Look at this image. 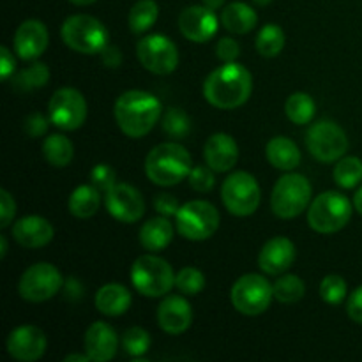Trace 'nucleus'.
I'll return each mask as SVG.
<instances>
[{"label": "nucleus", "mask_w": 362, "mask_h": 362, "mask_svg": "<svg viewBox=\"0 0 362 362\" xmlns=\"http://www.w3.org/2000/svg\"><path fill=\"white\" fill-rule=\"evenodd\" d=\"M16 212V202L11 197L9 191L0 189V228H7L11 225Z\"/></svg>", "instance_id": "37998d69"}, {"label": "nucleus", "mask_w": 362, "mask_h": 362, "mask_svg": "<svg viewBox=\"0 0 362 362\" xmlns=\"http://www.w3.org/2000/svg\"><path fill=\"white\" fill-rule=\"evenodd\" d=\"M354 207H356V211L362 216V187L357 191L356 197H354Z\"/></svg>", "instance_id": "603ef678"}, {"label": "nucleus", "mask_w": 362, "mask_h": 362, "mask_svg": "<svg viewBox=\"0 0 362 362\" xmlns=\"http://www.w3.org/2000/svg\"><path fill=\"white\" fill-rule=\"evenodd\" d=\"M346 292H349V288H346V281L341 278V276L331 274V276H325V278L322 279L320 297L325 300V303L331 304V306H338V304H341L343 300H345Z\"/></svg>", "instance_id": "58836bf2"}, {"label": "nucleus", "mask_w": 362, "mask_h": 362, "mask_svg": "<svg viewBox=\"0 0 362 362\" xmlns=\"http://www.w3.org/2000/svg\"><path fill=\"white\" fill-rule=\"evenodd\" d=\"M274 290V299H278L283 304H293L300 300L306 293V285L299 276L293 274H281L278 281L272 285Z\"/></svg>", "instance_id": "72a5a7b5"}, {"label": "nucleus", "mask_w": 362, "mask_h": 362, "mask_svg": "<svg viewBox=\"0 0 362 362\" xmlns=\"http://www.w3.org/2000/svg\"><path fill=\"white\" fill-rule=\"evenodd\" d=\"M103 57V64L106 67H119L120 62H122V53L117 46H106L105 49L101 52Z\"/></svg>", "instance_id": "09e8293b"}, {"label": "nucleus", "mask_w": 362, "mask_h": 362, "mask_svg": "<svg viewBox=\"0 0 362 362\" xmlns=\"http://www.w3.org/2000/svg\"><path fill=\"white\" fill-rule=\"evenodd\" d=\"M177 230L187 240H207L219 228V212L205 200H193L180 205L175 216Z\"/></svg>", "instance_id": "6e6552de"}, {"label": "nucleus", "mask_w": 362, "mask_h": 362, "mask_svg": "<svg viewBox=\"0 0 362 362\" xmlns=\"http://www.w3.org/2000/svg\"><path fill=\"white\" fill-rule=\"evenodd\" d=\"M131 306L129 290L119 283L101 286L95 293V308L106 317H120Z\"/></svg>", "instance_id": "b1692460"}, {"label": "nucleus", "mask_w": 362, "mask_h": 362, "mask_svg": "<svg viewBox=\"0 0 362 362\" xmlns=\"http://www.w3.org/2000/svg\"><path fill=\"white\" fill-rule=\"evenodd\" d=\"M163 131L173 140H182L191 133V120L187 113L179 108H170L163 115Z\"/></svg>", "instance_id": "c9c22d12"}, {"label": "nucleus", "mask_w": 362, "mask_h": 362, "mask_svg": "<svg viewBox=\"0 0 362 362\" xmlns=\"http://www.w3.org/2000/svg\"><path fill=\"white\" fill-rule=\"evenodd\" d=\"M85 352L94 362H106L113 359L119 346V338L113 327L106 322H95L85 332Z\"/></svg>", "instance_id": "5701e85b"}, {"label": "nucleus", "mask_w": 362, "mask_h": 362, "mask_svg": "<svg viewBox=\"0 0 362 362\" xmlns=\"http://www.w3.org/2000/svg\"><path fill=\"white\" fill-rule=\"evenodd\" d=\"M131 283L145 297H163L175 286L172 265L156 255H141L131 267Z\"/></svg>", "instance_id": "423d86ee"}, {"label": "nucleus", "mask_w": 362, "mask_h": 362, "mask_svg": "<svg viewBox=\"0 0 362 362\" xmlns=\"http://www.w3.org/2000/svg\"><path fill=\"white\" fill-rule=\"evenodd\" d=\"M159 327L172 336L182 334L193 322L191 304L180 296H170L158 308Z\"/></svg>", "instance_id": "aec40b11"}, {"label": "nucleus", "mask_w": 362, "mask_h": 362, "mask_svg": "<svg viewBox=\"0 0 362 362\" xmlns=\"http://www.w3.org/2000/svg\"><path fill=\"white\" fill-rule=\"evenodd\" d=\"M218 16L214 11L202 6H189L180 13L179 16V30L186 39L193 42H207L212 35H216L219 27Z\"/></svg>", "instance_id": "dca6fc26"}, {"label": "nucleus", "mask_w": 362, "mask_h": 362, "mask_svg": "<svg viewBox=\"0 0 362 362\" xmlns=\"http://www.w3.org/2000/svg\"><path fill=\"white\" fill-rule=\"evenodd\" d=\"M346 313L356 324L362 325V285L352 292L346 303Z\"/></svg>", "instance_id": "49530a36"}, {"label": "nucleus", "mask_w": 362, "mask_h": 362, "mask_svg": "<svg viewBox=\"0 0 362 362\" xmlns=\"http://www.w3.org/2000/svg\"><path fill=\"white\" fill-rule=\"evenodd\" d=\"M216 55L221 62H235L240 55L239 42L233 37H221L216 45Z\"/></svg>", "instance_id": "79ce46f5"}, {"label": "nucleus", "mask_w": 362, "mask_h": 362, "mask_svg": "<svg viewBox=\"0 0 362 362\" xmlns=\"http://www.w3.org/2000/svg\"><path fill=\"white\" fill-rule=\"evenodd\" d=\"M62 283V274L55 265L39 262L21 274L18 292L28 303H45L60 292Z\"/></svg>", "instance_id": "f8f14e48"}, {"label": "nucleus", "mask_w": 362, "mask_h": 362, "mask_svg": "<svg viewBox=\"0 0 362 362\" xmlns=\"http://www.w3.org/2000/svg\"><path fill=\"white\" fill-rule=\"evenodd\" d=\"M175 286L184 296H197L205 288V278L198 269L184 267L175 274Z\"/></svg>", "instance_id": "4c0bfd02"}, {"label": "nucleus", "mask_w": 362, "mask_h": 362, "mask_svg": "<svg viewBox=\"0 0 362 362\" xmlns=\"http://www.w3.org/2000/svg\"><path fill=\"white\" fill-rule=\"evenodd\" d=\"M122 349L131 357L145 356L151 349V336L141 327L127 329L122 336Z\"/></svg>", "instance_id": "e433bc0d"}, {"label": "nucleus", "mask_w": 362, "mask_h": 362, "mask_svg": "<svg viewBox=\"0 0 362 362\" xmlns=\"http://www.w3.org/2000/svg\"><path fill=\"white\" fill-rule=\"evenodd\" d=\"M23 129L30 138H39L48 131V120H46L41 113H30V115L25 119Z\"/></svg>", "instance_id": "a18cd8bd"}, {"label": "nucleus", "mask_w": 362, "mask_h": 362, "mask_svg": "<svg viewBox=\"0 0 362 362\" xmlns=\"http://www.w3.org/2000/svg\"><path fill=\"white\" fill-rule=\"evenodd\" d=\"M173 239V226L166 216L152 218L141 226L140 244L151 253L163 251Z\"/></svg>", "instance_id": "a878e982"}, {"label": "nucleus", "mask_w": 362, "mask_h": 362, "mask_svg": "<svg viewBox=\"0 0 362 362\" xmlns=\"http://www.w3.org/2000/svg\"><path fill=\"white\" fill-rule=\"evenodd\" d=\"M99 189L92 184V186H78L76 189L71 193L69 197V212L78 219H88L99 211Z\"/></svg>", "instance_id": "cd10ccee"}, {"label": "nucleus", "mask_w": 362, "mask_h": 362, "mask_svg": "<svg viewBox=\"0 0 362 362\" xmlns=\"http://www.w3.org/2000/svg\"><path fill=\"white\" fill-rule=\"evenodd\" d=\"M49 80V69L41 62H34L32 66H28L27 69L20 71V73L14 76V87L21 92L34 90V88L42 87V85L48 83Z\"/></svg>", "instance_id": "f704fd0d"}, {"label": "nucleus", "mask_w": 362, "mask_h": 362, "mask_svg": "<svg viewBox=\"0 0 362 362\" xmlns=\"http://www.w3.org/2000/svg\"><path fill=\"white\" fill-rule=\"evenodd\" d=\"M296 262V246L286 237H274L267 240L258 255V265L265 274L281 276Z\"/></svg>", "instance_id": "6ab92c4d"}, {"label": "nucleus", "mask_w": 362, "mask_h": 362, "mask_svg": "<svg viewBox=\"0 0 362 362\" xmlns=\"http://www.w3.org/2000/svg\"><path fill=\"white\" fill-rule=\"evenodd\" d=\"M90 179H92V184H94L98 189L101 191H108L110 187L115 184V170L112 168V166L108 165H95L94 170L90 172Z\"/></svg>", "instance_id": "a19ab883"}, {"label": "nucleus", "mask_w": 362, "mask_h": 362, "mask_svg": "<svg viewBox=\"0 0 362 362\" xmlns=\"http://www.w3.org/2000/svg\"><path fill=\"white\" fill-rule=\"evenodd\" d=\"M253 78L244 66L226 62L212 71L204 83V95L209 105L219 110H235L250 99Z\"/></svg>", "instance_id": "f257e3e1"}, {"label": "nucleus", "mask_w": 362, "mask_h": 362, "mask_svg": "<svg viewBox=\"0 0 362 362\" xmlns=\"http://www.w3.org/2000/svg\"><path fill=\"white\" fill-rule=\"evenodd\" d=\"M204 156L205 163L214 172H230L239 161V147L230 134L216 133L205 144Z\"/></svg>", "instance_id": "412c9836"}, {"label": "nucleus", "mask_w": 362, "mask_h": 362, "mask_svg": "<svg viewBox=\"0 0 362 362\" xmlns=\"http://www.w3.org/2000/svg\"><path fill=\"white\" fill-rule=\"evenodd\" d=\"M285 112L286 117L293 124L304 126V124H308L315 117L317 106H315L313 98L310 94H306V92H296V94H292L286 99Z\"/></svg>", "instance_id": "7c9ffc66"}, {"label": "nucleus", "mask_w": 362, "mask_h": 362, "mask_svg": "<svg viewBox=\"0 0 362 362\" xmlns=\"http://www.w3.org/2000/svg\"><path fill=\"white\" fill-rule=\"evenodd\" d=\"M7 352L20 362H34L46 352L45 332L34 325H20L7 338Z\"/></svg>", "instance_id": "f3484780"}, {"label": "nucleus", "mask_w": 362, "mask_h": 362, "mask_svg": "<svg viewBox=\"0 0 362 362\" xmlns=\"http://www.w3.org/2000/svg\"><path fill=\"white\" fill-rule=\"evenodd\" d=\"M90 361V357L87 356V354H71V356H67L64 362H88Z\"/></svg>", "instance_id": "8fccbe9b"}, {"label": "nucleus", "mask_w": 362, "mask_h": 362, "mask_svg": "<svg viewBox=\"0 0 362 362\" xmlns=\"http://www.w3.org/2000/svg\"><path fill=\"white\" fill-rule=\"evenodd\" d=\"M311 184L300 173H286L276 182L271 194V207L278 218L292 219L310 207Z\"/></svg>", "instance_id": "0eeeda50"}, {"label": "nucleus", "mask_w": 362, "mask_h": 362, "mask_svg": "<svg viewBox=\"0 0 362 362\" xmlns=\"http://www.w3.org/2000/svg\"><path fill=\"white\" fill-rule=\"evenodd\" d=\"M283 48H285V32L281 27L269 23L258 32L257 49L262 57L272 59V57L279 55Z\"/></svg>", "instance_id": "2f4dec72"}, {"label": "nucleus", "mask_w": 362, "mask_h": 362, "mask_svg": "<svg viewBox=\"0 0 362 362\" xmlns=\"http://www.w3.org/2000/svg\"><path fill=\"white\" fill-rule=\"evenodd\" d=\"M158 16L159 7L156 4V0H138L131 7L127 23H129L131 32H134V34H144V32H147L156 23Z\"/></svg>", "instance_id": "c756f323"}, {"label": "nucleus", "mask_w": 362, "mask_h": 362, "mask_svg": "<svg viewBox=\"0 0 362 362\" xmlns=\"http://www.w3.org/2000/svg\"><path fill=\"white\" fill-rule=\"evenodd\" d=\"M6 253H7V240L6 237L0 235V258L6 257Z\"/></svg>", "instance_id": "864d4df0"}, {"label": "nucleus", "mask_w": 362, "mask_h": 362, "mask_svg": "<svg viewBox=\"0 0 362 362\" xmlns=\"http://www.w3.org/2000/svg\"><path fill=\"white\" fill-rule=\"evenodd\" d=\"M272 297H274L272 285L260 274L240 276L230 293L233 308L247 317H257L267 311Z\"/></svg>", "instance_id": "9d476101"}, {"label": "nucleus", "mask_w": 362, "mask_h": 362, "mask_svg": "<svg viewBox=\"0 0 362 362\" xmlns=\"http://www.w3.org/2000/svg\"><path fill=\"white\" fill-rule=\"evenodd\" d=\"M14 66H16V62H14L13 53L9 52V48L2 46L0 48V74H2V80H9L11 74L14 73Z\"/></svg>", "instance_id": "de8ad7c7"}, {"label": "nucleus", "mask_w": 362, "mask_h": 362, "mask_svg": "<svg viewBox=\"0 0 362 362\" xmlns=\"http://www.w3.org/2000/svg\"><path fill=\"white\" fill-rule=\"evenodd\" d=\"M193 170L189 152L179 144H161L148 152L145 159V173L148 180L161 187L175 186L187 179Z\"/></svg>", "instance_id": "7ed1b4c3"}, {"label": "nucleus", "mask_w": 362, "mask_h": 362, "mask_svg": "<svg viewBox=\"0 0 362 362\" xmlns=\"http://www.w3.org/2000/svg\"><path fill=\"white\" fill-rule=\"evenodd\" d=\"M265 156L274 168L283 170V172H292L300 163V152L296 141L286 136L272 138L265 148Z\"/></svg>", "instance_id": "bb28decb"}, {"label": "nucleus", "mask_w": 362, "mask_h": 362, "mask_svg": "<svg viewBox=\"0 0 362 362\" xmlns=\"http://www.w3.org/2000/svg\"><path fill=\"white\" fill-rule=\"evenodd\" d=\"M334 182L343 189H352L362 180V161L356 156L341 158L334 166Z\"/></svg>", "instance_id": "473e14b6"}, {"label": "nucleus", "mask_w": 362, "mask_h": 362, "mask_svg": "<svg viewBox=\"0 0 362 362\" xmlns=\"http://www.w3.org/2000/svg\"><path fill=\"white\" fill-rule=\"evenodd\" d=\"M106 211L110 216L120 223H136L140 221L145 212V202L140 191L133 187L131 184H113L106 191Z\"/></svg>", "instance_id": "2eb2a0df"}, {"label": "nucleus", "mask_w": 362, "mask_h": 362, "mask_svg": "<svg viewBox=\"0 0 362 362\" xmlns=\"http://www.w3.org/2000/svg\"><path fill=\"white\" fill-rule=\"evenodd\" d=\"M214 170L211 168V166H193V170H191L189 177H187V180H189V186L193 187L194 191H198V193H209V191L214 187Z\"/></svg>", "instance_id": "ea45409f"}, {"label": "nucleus", "mask_w": 362, "mask_h": 362, "mask_svg": "<svg viewBox=\"0 0 362 362\" xmlns=\"http://www.w3.org/2000/svg\"><path fill=\"white\" fill-rule=\"evenodd\" d=\"M71 4H74V6H90V4L98 2V0H69Z\"/></svg>", "instance_id": "5fc2aeb1"}, {"label": "nucleus", "mask_w": 362, "mask_h": 362, "mask_svg": "<svg viewBox=\"0 0 362 362\" xmlns=\"http://www.w3.org/2000/svg\"><path fill=\"white\" fill-rule=\"evenodd\" d=\"M64 42L73 52L95 55L108 46V30L98 18L90 14H73L62 23Z\"/></svg>", "instance_id": "20e7f679"}, {"label": "nucleus", "mask_w": 362, "mask_h": 362, "mask_svg": "<svg viewBox=\"0 0 362 362\" xmlns=\"http://www.w3.org/2000/svg\"><path fill=\"white\" fill-rule=\"evenodd\" d=\"M49 122L59 129L74 131L87 119V101L83 94L73 87H62L52 95L48 103Z\"/></svg>", "instance_id": "4468645a"}, {"label": "nucleus", "mask_w": 362, "mask_h": 362, "mask_svg": "<svg viewBox=\"0 0 362 362\" xmlns=\"http://www.w3.org/2000/svg\"><path fill=\"white\" fill-rule=\"evenodd\" d=\"M204 2L205 7H209V9L216 11V9H223L225 7V0H202Z\"/></svg>", "instance_id": "3c124183"}, {"label": "nucleus", "mask_w": 362, "mask_h": 362, "mask_svg": "<svg viewBox=\"0 0 362 362\" xmlns=\"http://www.w3.org/2000/svg\"><path fill=\"white\" fill-rule=\"evenodd\" d=\"M42 156L55 168H64L73 161V141L64 134H49L42 141Z\"/></svg>", "instance_id": "c85d7f7f"}, {"label": "nucleus", "mask_w": 362, "mask_h": 362, "mask_svg": "<svg viewBox=\"0 0 362 362\" xmlns=\"http://www.w3.org/2000/svg\"><path fill=\"white\" fill-rule=\"evenodd\" d=\"M14 52L21 60H35L48 48V28L39 20H25L13 39Z\"/></svg>", "instance_id": "a211bd4d"}, {"label": "nucleus", "mask_w": 362, "mask_h": 362, "mask_svg": "<svg viewBox=\"0 0 362 362\" xmlns=\"http://www.w3.org/2000/svg\"><path fill=\"white\" fill-rule=\"evenodd\" d=\"M53 226L48 219L41 216H25L18 219L13 226V237L20 246L28 250H37L46 246L53 239Z\"/></svg>", "instance_id": "4be33fe9"}, {"label": "nucleus", "mask_w": 362, "mask_h": 362, "mask_svg": "<svg viewBox=\"0 0 362 362\" xmlns=\"http://www.w3.org/2000/svg\"><path fill=\"white\" fill-rule=\"evenodd\" d=\"M306 147L317 161L334 163L339 161L349 151V138L338 124L320 120L308 129Z\"/></svg>", "instance_id": "9b49d317"}, {"label": "nucleus", "mask_w": 362, "mask_h": 362, "mask_svg": "<svg viewBox=\"0 0 362 362\" xmlns=\"http://www.w3.org/2000/svg\"><path fill=\"white\" fill-rule=\"evenodd\" d=\"M161 112V101L145 90L124 92L113 108L120 131L129 138L147 136L158 124Z\"/></svg>", "instance_id": "f03ea898"}, {"label": "nucleus", "mask_w": 362, "mask_h": 362, "mask_svg": "<svg viewBox=\"0 0 362 362\" xmlns=\"http://www.w3.org/2000/svg\"><path fill=\"white\" fill-rule=\"evenodd\" d=\"M154 209L161 216H166V218H168V216H177L180 205H179V200H177L173 194L159 193L158 197L154 198Z\"/></svg>", "instance_id": "c03bdc74"}, {"label": "nucleus", "mask_w": 362, "mask_h": 362, "mask_svg": "<svg viewBox=\"0 0 362 362\" xmlns=\"http://www.w3.org/2000/svg\"><path fill=\"white\" fill-rule=\"evenodd\" d=\"M223 27L232 34H247L253 30L258 23V14L250 4L246 2H232L221 11Z\"/></svg>", "instance_id": "393cba45"}, {"label": "nucleus", "mask_w": 362, "mask_h": 362, "mask_svg": "<svg viewBox=\"0 0 362 362\" xmlns=\"http://www.w3.org/2000/svg\"><path fill=\"white\" fill-rule=\"evenodd\" d=\"M221 200L230 214L246 218L253 214L260 205V186L251 173L235 172L226 177L223 182Z\"/></svg>", "instance_id": "1a4fd4ad"}, {"label": "nucleus", "mask_w": 362, "mask_h": 362, "mask_svg": "<svg viewBox=\"0 0 362 362\" xmlns=\"http://www.w3.org/2000/svg\"><path fill=\"white\" fill-rule=\"evenodd\" d=\"M255 4H257V6H260V7H265V6H269V4L272 2V0H253Z\"/></svg>", "instance_id": "6e6d98bb"}, {"label": "nucleus", "mask_w": 362, "mask_h": 362, "mask_svg": "<svg viewBox=\"0 0 362 362\" xmlns=\"http://www.w3.org/2000/svg\"><path fill=\"white\" fill-rule=\"evenodd\" d=\"M352 202L338 191H325L311 202L308 223L318 233H336L352 218Z\"/></svg>", "instance_id": "39448f33"}, {"label": "nucleus", "mask_w": 362, "mask_h": 362, "mask_svg": "<svg viewBox=\"0 0 362 362\" xmlns=\"http://www.w3.org/2000/svg\"><path fill=\"white\" fill-rule=\"evenodd\" d=\"M136 57L141 66L154 74H170L179 66V52L172 39L163 34L145 35L136 45Z\"/></svg>", "instance_id": "ddd939ff"}]
</instances>
